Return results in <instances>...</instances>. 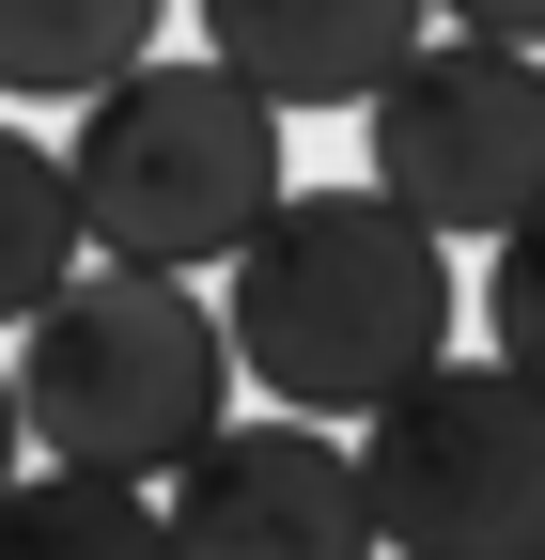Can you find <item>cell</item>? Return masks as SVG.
I'll use <instances>...</instances> for the list:
<instances>
[{
    "instance_id": "cell-3",
    "label": "cell",
    "mask_w": 545,
    "mask_h": 560,
    "mask_svg": "<svg viewBox=\"0 0 545 560\" xmlns=\"http://www.w3.org/2000/svg\"><path fill=\"white\" fill-rule=\"evenodd\" d=\"M62 187H79V234L94 265H234L265 219H281V109H265L234 62H141V79H109L79 109V140H62Z\"/></svg>"
},
{
    "instance_id": "cell-2",
    "label": "cell",
    "mask_w": 545,
    "mask_h": 560,
    "mask_svg": "<svg viewBox=\"0 0 545 560\" xmlns=\"http://www.w3.org/2000/svg\"><path fill=\"white\" fill-rule=\"evenodd\" d=\"M234 327L202 280H156V265H79V296H47L16 327V420L47 467L79 482H156L234 420Z\"/></svg>"
},
{
    "instance_id": "cell-5",
    "label": "cell",
    "mask_w": 545,
    "mask_h": 560,
    "mask_svg": "<svg viewBox=\"0 0 545 560\" xmlns=\"http://www.w3.org/2000/svg\"><path fill=\"white\" fill-rule=\"evenodd\" d=\"M359 187L374 202H405L437 249L452 234H514V219H545V62L530 47H484V32H421V62L359 109Z\"/></svg>"
},
{
    "instance_id": "cell-8",
    "label": "cell",
    "mask_w": 545,
    "mask_h": 560,
    "mask_svg": "<svg viewBox=\"0 0 545 560\" xmlns=\"http://www.w3.org/2000/svg\"><path fill=\"white\" fill-rule=\"evenodd\" d=\"M172 32V0H0V94H109V79H141Z\"/></svg>"
},
{
    "instance_id": "cell-10",
    "label": "cell",
    "mask_w": 545,
    "mask_h": 560,
    "mask_svg": "<svg viewBox=\"0 0 545 560\" xmlns=\"http://www.w3.org/2000/svg\"><path fill=\"white\" fill-rule=\"evenodd\" d=\"M0 560H172V514L141 499V482L16 467V499H0Z\"/></svg>"
},
{
    "instance_id": "cell-1",
    "label": "cell",
    "mask_w": 545,
    "mask_h": 560,
    "mask_svg": "<svg viewBox=\"0 0 545 560\" xmlns=\"http://www.w3.org/2000/svg\"><path fill=\"white\" fill-rule=\"evenodd\" d=\"M219 327H234V374L281 420L359 436L452 359V249L374 187H281V219L219 280Z\"/></svg>"
},
{
    "instance_id": "cell-11",
    "label": "cell",
    "mask_w": 545,
    "mask_h": 560,
    "mask_svg": "<svg viewBox=\"0 0 545 560\" xmlns=\"http://www.w3.org/2000/svg\"><path fill=\"white\" fill-rule=\"evenodd\" d=\"M484 359L514 389H545V219H514L499 265H484Z\"/></svg>"
},
{
    "instance_id": "cell-12",
    "label": "cell",
    "mask_w": 545,
    "mask_h": 560,
    "mask_svg": "<svg viewBox=\"0 0 545 560\" xmlns=\"http://www.w3.org/2000/svg\"><path fill=\"white\" fill-rule=\"evenodd\" d=\"M437 16H452V32H484V47H530V62H545V0H437Z\"/></svg>"
},
{
    "instance_id": "cell-7",
    "label": "cell",
    "mask_w": 545,
    "mask_h": 560,
    "mask_svg": "<svg viewBox=\"0 0 545 560\" xmlns=\"http://www.w3.org/2000/svg\"><path fill=\"white\" fill-rule=\"evenodd\" d=\"M421 32L437 0H202V62H234L265 109H374Z\"/></svg>"
},
{
    "instance_id": "cell-13",
    "label": "cell",
    "mask_w": 545,
    "mask_h": 560,
    "mask_svg": "<svg viewBox=\"0 0 545 560\" xmlns=\"http://www.w3.org/2000/svg\"><path fill=\"white\" fill-rule=\"evenodd\" d=\"M16 452H32V420H16V359H0V499H16Z\"/></svg>"
},
{
    "instance_id": "cell-6",
    "label": "cell",
    "mask_w": 545,
    "mask_h": 560,
    "mask_svg": "<svg viewBox=\"0 0 545 560\" xmlns=\"http://www.w3.org/2000/svg\"><path fill=\"white\" fill-rule=\"evenodd\" d=\"M172 560H390L374 529V482H359V436H327V420H219L172 482Z\"/></svg>"
},
{
    "instance_id": "cell-4",
    "label": "cell",
    "mask_w": 545,
    "mask_h": 560,
    "mask_svg": "<svg viewBox=\"0 0 545 560\" xmlns=\"http://www.w3.org/2000/svg\"><path fill=\"white\" fill-rule=\"evenodd\" d=\"M359 482L390 560H545V389L437 359L390 420H359Z\"/></svg>"
},
{
    "instance_id": "cell-9",
    "label": "cell",
    "mask_w": 545,
    "mask_h": 560,
    "mask_svg": "<svg viewBox=\"0 0 545 560\" xmlns=\"http://www.w3.org/2000/svg\"><path fill=\"white\" fill-rule=\"evenodd\" d=\"M79 187H62V140L0 125V327H32L47 296H79Z\"/></svg>"
}]
</instances>
